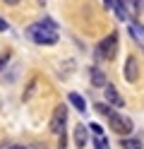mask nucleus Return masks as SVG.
<instances>
[{
  "instance_id": "3",
  "label": "nucleus",
  "mask_w": 144,
  "mask_h": 149,
  "mask_svg": "<svg viewBox=\"0 0 144 149\" xmlns=\"http://www.w3.org/2000/svg\"><path fill=\"white\" fill-rule=\"evenodd\" d=\"M108 123H111V130L118 137H127L132 130H134V123L130 118H125V116H120V113H111L108 116Z\"/></svg>"
},
{
  "instance_id": "14",
  "label": "nucleus",
  "mask_w": 144,
  "mask_h": 149,
  "mask_svg": "<svg viewBox=\"0 0 144 149\" xmlns=\"http://www.w3.org/2000/svg\"><path fill=\"white\" fill-rule=\"evenodd\" d=\"M38 24H41V26H46V29H51V31H58V24L51 19V17H43V19L38 22Z\"/></svg>"
},
{
  "instance_id": "15",
  "label": "nucleus",
  "mask_w": 144,
  "mask_h": 149,
  "mask_svg": "<svg viewBox=\"0 0 144 149\" xmlns=\"http://www.w3.org/2000/svg\"><path fill=\"white\" fill-rule=\"evenodd\" d=\"M94 144H96V149H108V142H106L103 135H96L94 137Z\"/></svg>"
},
{
  "instance_id": "20",
  "label": "nucleus",
  "mask_w": 144,
  "mask_h": 149,
  "mask_svg": "<svg viewBox=\"0 0 144 149\" xmlns=\"http://www.w3.org/2000/svg\"><path fill=\"white\" fill-rule=\"evenodd\" d=\"M3 3H5V5H17L19 0H3Z\"/></svg>"
},
{
  "instance_id": "1",
  "label": "nucleus",
  "mask_w": 144,
  "mask_h": 149,
  "mask_svg": "<svg viewBox=\"0 0 144 149\" xmlns=\"http://www.w3.org/2000/svg\"><path fill=\"white\" fill-rule=\"evenodd\" d=\"M26 36L31 39L34 43H38V46H53V43H58V31H51V29H46V26H41V24H31L26 29Z\"/></svg>"
},
{
  "instance_id": "9",
  "label": "nucleus",
  "mask_w": 144,
  "mask_h": 149,
  "mask_svg": "<svg viewBox=\"0 0 144 149\" xmlns=\"http://www.w3.org/2000/svg\"><path fill=\"white\" fill-rule=\"evenodd\" d=\"M106 84H108V79H106V72H103L101 68H91V87L101 89V87H106Z\"/></svg>"
},
{
  "instance_id": "19",
  "label": "nucleus",
  "mask_w": 144,
  "mask_h": 149,
  "mask_svg": "<svg viewBox=\"0 0 144 149\" xmlns=\"http://www.w3.org/2000/svg\"><path fill=\"white\" fill-rule=\"evenodd\" d=\"M7 149H26L24 144H12V147H7Z\"/></svg>"
},
{
  "instance_id": "12",
  "label": "nucleus",
  "mask_w": 144,
  "mask_h": 149,
  "mask_svg": "<svg viewBox=\"0 0 144 149\" xmlns=\"http://www.w3.org/2000/svg\"><path fill=\"white\" fill-rule=\"evenodd\" d=\"M130 34H132V39H134V41H137V43L142 46V24L132 22V24H130Z\"/></svg>"
},
{
  "instance_id": "4",
  "label": "nucleus",
  "mask_w": 144,
  "mask_h": 149,
  "mask_svg": "<svg viewBox=\"0 0 144 149\" xmlns=\"http://www.w3.org/2000/svg\"><path fill=\"white\" fill-rule=\"evenodd\" d=\"M65 123H67V106L60 104V106H55V111H53L51 130H53L55 135H60V132H65Z\"/></svg>"
},
{
  "instance_id": "13",
  "label": "nucleus",
  "mask_w": 144,
  "mask_h": 149,
  "mask_svg": "<svg viewBox=\"0 0 144 149\" xmlns=\"http://www.w3.org/2000/svg\"><path fill=\"white\" fill-rule=\"evenodd\" d=\"M94 108H96V113H99V116H106V118H108V116L113 113V106H108V104H101V101H99V104H96Z\"/></svg>"
},
{
  "instance_id": "18",
  "label": "nucleus",
  "mask_w": 144,
  "mask_h": 149,
  "mask_svg": "<svg viewBox=\"0 0 144 149\" xmlns=\"http://www.w3.org/2000/svg\"><path fill=\"white\" fill-rule=\"evenodd\" d=\"M7 29H10V24L3 19V17H0V31H7Z\"/></svg>"
},
{
  "instance_id": "2",
  "label": "nucleus",
  "mask_w": 144,
  "mask_h": 149,
  "mask_svg": "<svg viewBox=\"0 0 144 149\" xmlns=\"http://www.w3.org/2000/svg\"><path fill=\"white\" fill-rule=\"evenodd\" d=\"M115 51H118V34H108L106 39L96 46V60H113Z\"/></svg>"
},
{
  "instance_id": "10",
  "label": "nucleus",
  "mask_w": 144,
  "mask_h": 149,
  "mask_svg": "<svg viewBox=\"0 0 144 149\" xmlns=\"http://www.w3.org/2000/svg\"><path fill=\"white\" fill-rule=\"evenodd\" d=\"M67 101H70V104H72L77 111H82V113L86 111V101H84V96H82V94H77V91H72V94L67 96Z\"/></svg>"
},
{
  "instance_id": "6",
  "label": "nucleus",
  "mask_w": 144,
  "mask_h": 149,
  "mask_svg": "<svg viewBox=\"0 0 144 149\" xmlns=\"http://www.w3.org/2000/svg\"><path fill=\"white\" fill-rule=\"evenodd\" d=\"M137 77H139L137 58H134V55H130V58L125 60V79H127V82H137Z\"/></svg>"
},
{
  "instance_id": "16",
  "label": "nucleus",
  "mask_w": 144,
  "mask_h": 149,
  "mask_svg": "<svg viewBox=\"0 0 144 149\" xmlns=\"http://www.w3.org/2000/svg\"><path fill=\"white\" fill-rule=\"evenodd\" d=\"M7 63H10V53H3V55H0V72L7 68Z\"/></svg>"
},
{
  "instance_id": "8",
  "label": "nucleus",
  "mask_w": 144,
  "mask_h": 149,
  "mask_svg": "<svg viewBox=\"0 0 144 149\" xmlns=\"http://www.w3.org/2000/svg\"><path fill=\"white\" fill-rule=\"evenodd\" d=\"M113 12L120 22H127L130 19V12H127V3L125 0H113Z\"/></svg>"
},
{
  "instance_id": "21",
  "label": "nucleus",
  "mask_w": 144,
  "mask_h": 149,
  "mask_svg": "<svg viewBox=\"0 0 144 149\" xmlns=\"http://www.w3.org/2000/svg\"><path fill=\"white\" fill-rule=\"evenodd\" d=\"M103 5H106V7L111 10V7H113V0H103Z\"/></svg>"
},
{
  "instance_id": "7",
  "label": "nucleus",
  "mask_w": 144,
  "mask_h": 149,
  "mask_svg": "<svg viewBox=\"0 0 144 149\" xmlns=\"http://www.w3.org/2000/svg\"><path fill=\"white\" fill-rule=\"evenodd\" d=\"M86 142H89V130H86V125L79 123V125L74 127V147L77 149H84Z\"/></svg>"
},
{
  "instance_id": "17",
  "label": "nucleus",
  "mask_w": 144,
  "mask_h": 149,
  "mask_svg": "<svg viewBox=\"0 0 144 149\" xmlns=\"http://www.w3.org/2000/svg\"><path fill=\"white\" fill-rule=\"evenodd\" d=\"M89 127H91V132H94V135H103V127H101L99 123H89Z\"/></svg>"
},
{
  "instance_id": "11",
  "label": "nucleus",
  "mask_w": 144,
  "mask_h": 149,
  "mask_svg": "<svg viewBox=\"0 0 144 149\" xmlns=\"http://www.w3.org/2000/svg\"><path fill=\"white\" fill-rule=\"evenodd\" d=\"M120 147L122 149H142V137H137V139H120Z\"/></svg>"
},
{
  "instance_id": "5",
  "label": "nucleus",
  "mask_w": 144,
  "mask_h": 149,
  "mask_svg": "<svg viewBox=\"0 0 144 149\" xmlns=\"http://www.w3.org/2000/svg\"><path fill=\"white\" fill-rule=\"evenodd\" d=\"M103 94H106L108 106H115V108H122V106H125V99L120 96V91L115 89L113 84H106V87H103Z\"/></svg>"
}]
</instances>
